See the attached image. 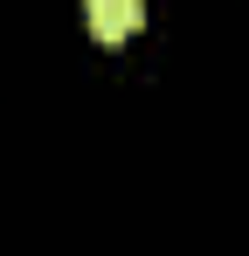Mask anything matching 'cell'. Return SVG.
<instances>
[{
    "instance_id": "1",
    "label": "cell",
    "mask_w": 249,
    "mask_h": 256,
    "mask_svg": "<svg viewBox=\"0 0 249 256\" xmlns=\"http://www.w3.org/2000/svg\"><path fill=\"white\" fill-rule=\"evenodd\" d=\"M83 21L104 48H124L138 28H146V0H83Z\"/></svg>"
}]
</instances>
